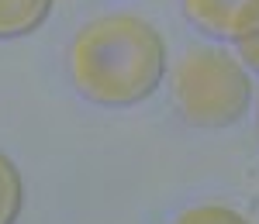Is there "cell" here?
Returning a JSON list of instances; mask_svg holds the SVG:
<instances>
[{
  "instance_id": "6da1fadb",
  "label": "cell",
  "mask_w": 259,
  "mask_h": 224,
  "mask_svg": "<svg viewBox=\"0 0 259 224\" xmlns=\"http://www.w3.org/2000/svg\"><path fill=\"white\" fill-rule=\"evenodd\" d=\"M166 73V45L149 21L107 14L83 24L69 41V80L100 107H132L156 93Z\"/></svg>"
},
{
  "instance_id": "7a4b0ae2",
  "label": "cell",
  "mask_w": 259,
  "mask_h": 224,
  "mask_svg": "<svg viewBox=\"0 0 259 224\" xmlns=\"http://www.w3.org/2000/svg\"><path fill=\"white\" fill-rule=\"evenodd\" d=\"M249 73L225 48L194 45L173 66V103L194 128H228L249 110Z\"/></svg>"
},
{
  "instance_id": "3957f363",
  "label": "cell",
  "mask_w": 259,
  "mask_h": 224,
  "mask_svg": "<svg viewBox=\"0 0 259 224\" xmlns=\"http://www.w3.org/2000/svg\"><path fill=\"white\" fill-rule=\"evenodd\" d=\"M183 11L214 38L242 41L259 31V0H183Z\"/></svg>"
},
{
  "instance_id": "277c9868",
  "label": "cell",
  "mask_w": 259,
  "mask_h": 224,
  "mask_svg": "<svg viewBox=\"0 0 259 224\" xmlns=\"http://www.w3.org/2000/svg\"><path fill=\"white\" fill-rule=\"evenodd\" d=\"M52 0H0V38H21L41 28Z\"/></svg>"
},
{
  "instance_id": "5b68a950",
  "label": "cell",
  "mask_w": 259,
  "mask_h": 224,
  "mask_svg": "<svg viewBox=\"0 0 259 224\" xmlns=\"http://www.w3.org/2000/svg\"><path fill=\"white\" fill-rule=\"evenodd\" d=\"M21 214V173L0 152V224H14Z\"/></svg>"
},
{
  "instance_id": "8992f818",
  "label": "cell",
  "mask_w": 259,
  "mask_h": 224,
  "mask_svg": "<svg viewBox=\"0 0 259 224\" xmlns=\"http://www.w3.org/2000/svg\"><path fill=\"white\" fill-rule=\"evenodd\" d=\"M173 224H249L242 217L239 210L232 207H221V204H200V207H190L183 210Z\"/></svg>"
},
{
  "instance_id": "52a82bcc",
  "label": "cell",
  "mask_w": 259,
  "mask_h": 224,
  "mask_svg": "<svg viewBox=\"0 0 259 224\" xmlns=\"http://www.w3.org/2000/svg\"><path fill=\"white\" fill-rule=\"evenodd\" d=\"M239 59L245 62L249 69H256V73H259V31L239 41Z\"/></svg>"
}]
</instances>
